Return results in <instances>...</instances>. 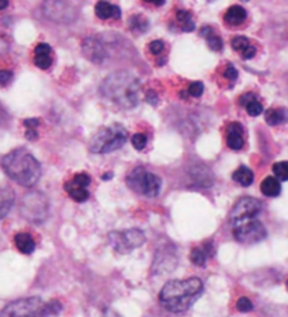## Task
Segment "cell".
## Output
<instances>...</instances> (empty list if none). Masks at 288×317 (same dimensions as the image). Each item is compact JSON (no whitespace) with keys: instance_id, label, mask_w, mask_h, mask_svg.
<instances>
[{"instance_id":"6da1fadb","label":"cell","mask_w":288,"mask_h":317,"mask_svg":"<svg viewBox=\"0 0 288 317\" xmlns=\"http://www.w3.org/2000/svg\"><path fill=\"white\" fill-rule=\"evenodd\" d=\"M142 85L141 80L127 70H117L108 74L100 86V91L108 101L120 108L131 110L139 103Z\"/></svg>"},{"instance_id":"7a4b0ae2","label":"cell","mask_w":288,"mask_h":317,"mask_svg":"<svg viewBox=\"0 0 288 317\" xmlns=\"http://www.w3.org/2000/svg\"><path fill=\"white\" fill-rule=\"evenodd\" d=\"M203 281L200 278L169 281L159 293V302L172 313H181L189 310L192 305L201 296Z\"/></svg>"},{"instance_id":"3957f363","label":"cell","mask_w":288,"mask_h":317,"mask_svg":"<svg viewBox=\"0 0 288 317\" xmlns=\"http://www.w3.org/2000/svg\"><path fill=\"white\" fill-rule=\"evenodd\" d=\"M1 167L13 181L23 187H34L41 177V164L24 147L14 149L1 158Z\"/></svg>"},{"instance_id":"277c9868","label":"cell","mask_w":288,"mask_h":317,"mask_svg":"<svg viewBox=\"0 0 288 317\" xmlns=\"http://www.w3.org/2000/svg\"><path fill=\"white\" fill-rule=\"evenodd\" d=\"M128 139V132L121 123H113L103 126L97 131L90 139V152L106 155L110 152H114L125 145Z\"/></svg>"},{"instance_id":"5b68a950","label":"cell","mask_w":288,"mask_h":317,"mask_svg":"<svg viewBox=\"0 0 288 317\" xmlns=\"http://www.w3.org/2000/svg\"><path fill=\"white\" fill-rule=\"evenodd\" d=\"M0 317H48V315L44 300L38 296H31L7 303Z\"/></svg>"},{"instance_id":"8992f818","label":"cell","mask_w":288,"mask_h":317,"mask_svg":"<svg viewBox=\"0 0 288 317\" xmlns=\"http://www.w3.org/2000/svg\"><path fill=\"white\" fill-rule=\"evenodd\" d=\"M127 184L132 191L141 194V195L154 198L160 193L162 180L156 174L148 173L144 167H136L128 174Z\"/></svg>"},{"instance_id":"52a82bcc","label":"cell","mask_w":288,"mask_h":317,"mask_svg":"<svg viewBox=\"0 0 288 317\" xmlns=\"http://www.w3.org/2000/svg\"><path fill=\"white\" fill-rule=\"evenodd\" d=\"M21 213L25 219L33 223H42L48 218L49 202L48 198L42 193L30 191L21 201Z\"/></svg>"},{"instance_id":"ba28073f","label":"cell","mask_w":288,"mask_h":317,"mask_svg":"<svg viewBox=\"0 0 288 317\" xmlns=\"http://www.w3.org/2000/svg\"><path fill=\"white\" fill-rule=\"evenodd\" d=\"M110 246L120 254H128L146 242L141 229H128L121 232H110L107 236Z\"/></svg>"},{"instance_id":"9c48e42d","label":"cell","mask_w":288,"mask_h":317,"mask_svg":"<svg viewBox=\"0 0 288 317\" xmlns=\"http://www.w3.org/2000/svg\"><path fill=\"white\" fill-rule=\"evenodd\" d=\"M262 211V202L252 196H243L235 204V207L230 211V222L235 226H239L242 223H246L249 220L256 219V216Z\"/></svg>"},{"instance_id":"30bf717a","label":"cell","mask_w":288,"mask_h":317,"mask_svg":"<svg viewBox=\"0 0 288 317\" xmlns=\"http://www.w3.org/2000/svg\"><path fill=\"white\" fill-rule=\"evenodd\" d=\"M233 234H235V239L242 244L260 243L267 237V232H266L263 223L256 219L242 223L239 226H235Z\"/></svg>"},{"instance_id":"8fae6325","label":"cell","mask_w":288,"mask_h":317,"mask_svg":"<svg viewBox=\"0 0 288 317\" xmlns=\"http://www.w3.org/2000/svg\"><path fill=\"white\" fill-rule=\"evenodd\" d=\"M177 253L173 246H165L156 251V256L152 264L154 274H170L177 267Z\"/></svg>"},{"instance_id":"7c38bea8","label":"cell","mask_w":288,"mask_h":317,"mask_svg":"<svg viewBox=\"0 0 288 317\" xmlns=\"http://www.w3.org/2000/svg\"><path fill=\"white\" fill-rule=\"evenodd\" d=\"M92 183V178L89 174L86 173H79L73 177L72 180L66 181L63 188L65 191L68 193V195L72 198L73 201L76 202H84L89 199V191H87V187Z\"/></svg>"},{"instance_id":"4fadbf2b","label":"cell","mask_w":288,"mask_h":317,"mask_svg":"<svg viewBox=\"0 0 288 317\" xmlns=\"http://www.w3.org/2000/svg\"><path fill=\"white\" fill-rule=\"evenodd\" d=\"M82 49H83L84 56L93 63H101L107 56V52H106L103 42L93 35L84 38L83 42H82Z\"/></svg>"},{"instance_id":"5bb4252c","label":"cell","mask_w":288,"mask_h":317,"mask_svg":"<svg viewBox=\"0 0 288 317\" xmlns=\"http://www.w3.org/2000/svg\"><path fill=\"white\" fill-rule=\"evenodd\" d=\"M243 126L239 122H230L227 131V145L232 150H240L243 147L245 139H243Z\"/></svg>"},{"instance_id":"9a60e30c","label":"cell","mask_w":288,"mask_h":317,"mask_svg":"<svg viewBox=\"0 0 288 317\" xmlns=\"http://www.w3.org/2000/svg\"><path fill=\"white\" fill-rule=\"evenodd\" d=\"M95 12L96 16L101 20H108V18H120L121 17V10L118 6L115 4H111L108 1H98L95 7Z\"/></svg>"},{"instance_id":"2e32d148","label":"cell","mask_w":288,"mask_h":317,"mask_svg":"<svg viewBox=\"0 0 288 317\" xmlns=\"http://www.w3.org/2000/svg\"><path fill=\"white\" fill-rule=\"evenodd\" d=\"M14 244L17 250L23 254H33L36 250V242L31 234L28 233H19L14 236Z\"/></svg>"},{"instance_id":"e0dca14e","label":"cell","mask_w":288,"mask_h":317,"mask_svg":"<svg viewBox=\"0 0 288 317\" xmlns=\"http://www.w3.org/2000/svg\"><path fill=\"white\" fill-rule=\"evenodd\" d=\"M248 17V12L242 7V6H230L227 13H225V23L232 27L240 25L242 23H245Z\"/></svg>"},{"instance_id":"ac0fdd59","label":"cell","mask_w":288,"mask_h":317,"mask_svg":"<svg viewBox=\"0 0 288 317\" xmlns=\"http://www.w3.org/2000/svg\"><path fill=\"white\" fill-rule=\"evenodd\" d=\"M13 204H14V193L12 188L9 187L0 188V219L7 216V213L13 208Z\"/></svg>"},{"instance_id":"d6986e66","label":"cell","mask_w":288,"mask_h":317,"mask_svg":"<svg viewBox=\"0 0 288 317\" xmlns=\"http://www.w3.org/2000/svg\"><path fill=\"white\" fill-rule=\"evenodd\" d=\"M232 178H233V181H236L242 187H249V185H252L253 180H254V174L249 167L240 166L239 169L233 171Z\"/></svg>"},{"instance_id":"ffe728a7","label":"cell","mask_w":288,"mask_h":317,"mask_svg":"<svg viewBox=\"0 0 288 317\" xmlns=\"http://www.w3.org/2000/svg\"><path fill=\"white\" fill-rule=\"evenodd\" d=\"M260 191L266 196H278L281 193V184L276 177H266L260 184Z\"/></svg>"},{"instance_id":"44dd1931","label":"cell","mask_w":288,"mask_h":317,"mask_svg":"<svg viewBox=\"0 0 288 317\" xmlns=\"http://www.w3.org/2000/svg\"><path fill=\"white\" fill-rule=\"evenodd\" d=\"M266 122L269 125H280L286 121V110L284 108H270L266 111Z\"/></svg>"},{"instance_id":"7402d4cb","label":"cell","mask_w":288,"mask_h":317,"mask_svg":"<svg viewBox=\"0 0 288 317\" xmlns=\"http://www.w3.org/2000/svg\"><path fill=\"white\" fill-rule=\"evenodd\" d=\"M192 178H194V183H197L198 185H204V187H208L212 184V176H211V170H208L207 167L204 169V171L200 170V166L195 167L194 170L192 171Z\"/></svg>"},{"instance_id":"603a6c76","label":"cell","mask_w":288,"mask_h":317,"mask_svg":"<svg viewBox=\"0 0 288 317\" xmlns=\"http://www.w3.org/2000/svg\"><path fill=\"white\" fill-rule=\"evenodd\" d=\"M190 260L194 265L197 267H204L205 263H207V254L203 248L200 247H194L192 250V254H190Z\"/></svg>"},{"instance_id":"cb8c5ba5","label":"cell","mask_w":288,"mask_h":317,"mask_svg":"<svg viewBox=\"0 0 288 317\" xmlns=\"http://www.w3.org/2000/svg\"><path fill=\"white\" fill-rule=\"evenodd\" d=\"M273 173L278 181H287L288 180V163L287 161H278L273 166Z\"/></svg>"},{"instance_id":"d4e9b609","label":"cell","mask_w":288,"mask_h":317,"mask_svg":"<svg viewBox=\"0 0 288 317\" xmlns=\"http://www.w3.org/2000/svg\"><path fill=\"white\" fill-rule=\"evenodd\" d=\"M148 20L145 18L144 16H134L131 20H130V28L132 30H138V31H146L148 30Z\"/></svg>"},{"instance_id":"484cf974","label":"cell","mask_w":288,"mask_h":317,"mask_svg":"<svg viewBox=\"0 0 288 317\" xmlns=\"http://www.w3.org/2000/svg\"><path fill=\"white\" fill-rule=\"evenodd\" d=\"M245 108H246L248 114H249L250 117H257V115H260V114L263 112V106H262L256 98L248 101V103L245 104Z\"/></svg>"},{"instance_id":"4316f807","label":"cell","mask_w":288,"mask_h":317,"mask_svg":"<svg viewBox=\"0 0 288 317\" xmlns=\"http://www.w3.org/2000/svg\"><path fill=\"white\" fill-rule=\"evenodd\" d=\"M230 47L235 49V51H239L242 52L243 49H246L249 47V39L243 35H236L230 39Z\"/></svg>"},{"instance_id":"83f0119b","label":"cell","mask_w":288,"mask_h":317,"mask_svg":"<svg viewBox=\"0 0 288 317\" xmlns=\"http://www.w3.org/2000/svg\"><path fill=\"white\" fill-rule=\"evenodd\" d=\"M131 142L132 146L135 147L136 150H142V149H145V146H146V143H148V136L145 134L132 135Z\"/></svg>"},{"instance_id":"f1b7e54d","label":"cell","mask_w":288,"mask_h":317,"mask_svg":"<svg viewBox=\"0 0 288 317\" xmlns=\"http://www.w3.org/2000/svg\"><path fill=\"white\" fill-rule=\"evenodd\" d=\"M34 63H36L37 68L42 69V70H47L51 68L52 65V58L51 55H42V56H34Z\"/></svg>"},{"instance_id":"f546056e","label":"cell","mask_w":288,"mask_h":317,"mask_svg":"<svg viewBox=\"0 0 288 317\" xmlns=\"http://www.w3.org/2000/svg\"><path fill=\"white\" fill-rule=\"evenodd\" d=\"M236 309L242 313H248V312L253 310V303L248 298H239L238 302H236Z\"/></svg>"},{"instance_id":"4dcf8cb0","label":"cell","mask_w":288,"mask_h":317,"mask_svg":"<svg viewBox=\"0 0 288 317\" xmlns=\"http://www.w3.org/2000/svg\"><path fill=\"white\" fill-rule=\"evenodd\" d=\"M204 93V85L201 82H192L189 87V94L192 97H201Z\"/></svg>"},{"instance_id":"1f68e13d","label":"cell","mask_w":288,"mask_h":317,"mask_svg":"<svg viewBox=\"0 0 288 317\" xmlns=\"http://www.w3.org/2000/svg\"><path fill=\"white\" fill-rule=\"evenodd\" d=\"M207 44H208V47L212 49V51H221V49L224 48V42H222V39L218 37V35H210V37L207 38Z\"/></svg>"},{"instance_id":"d6a6232c","label":"cell","mask_w":288,"mask_h":317,"mask_svg":"<svg viewBox=\"0 0 288 317\" xmlns=\"http://www.w3.org/2000/svg\"><path fill=\"white\" fill-rule=\"evenodd\" d=\"M45 310H47V315H59L60 310H62V305L58 300H51L48 303H45Z\"/></svg>"},{"instance_id":"836d02e7","label":"cell","mask_w":288,"mask_h":317,"mask_svg":"<svg viewBox=\"0 0 288 317\" xmlns=\"http://www.w3.org/2000/svg\"><path fill=\"white\" fill-rule=\"evenodd\" d=\"M149 51H151V53H154V55H160L163 51H165V44H163V41H152L151 44H149Z\"/></svg>"},{"instance_id":"e575fe53","label":"cell","mask_w":288,"mask_h":317,"mask_svg":"<svg viewBox=\"0 0 288 317\" xmlns=\"http://www.w3.org/2000/svg\"><path fill=\"white\" fill-rule=\"evenodd\" d=\"M51 52H52V48H51V45L48 44H45V42H42V44H38L34 49V53H36V56H42V55H51Z\"/></svg>"},{"instance_id":"d590c367","label":"cell","mask_w":288,"mask_h":317,"mask_svg":"<svg viewBox=\"0 0 288 317\" xmlns=\"http://www.w3.org/2000/svg\"><path fill=\"white\" fill-rule=\"evenodd\" d=\"M13 79V72L7 69H1L0 70V86H7Z\"/></svg>"},{"instance_id":"8d00e7d4","label":"cell","mask_w":288,"mask_h":317,"mask_svg":"<svg viewBox=\"0 0 288 317\" xmlns=\"http://www.w3.org/2000/svg\"><path fill=\"white\" fill-rule=\"evenodd\" d=\"M224 76L228 79L229 82H235L238 79V70L232 66V65H228L224 70Z\"/></svg>"},{"instance_id":"74e56055","label":"cell","mask_w":288,"mask_h":317,"mask_svg":"<svg viewBox=\"0 0 288 317\" xmlns=\"http://www.w3.org/2000/svg\"><path fill=\"white\" fill-rule=\"evenodd\" d=\"M254 55H256V48L252 47V45H249L248 48L242 51V56H243V59H252Z\"/></svg>"},{"instance_id":"f35d334b","label":"cell","mask_w":288,"mask_h":317,"mask_svg":"<svg viewBox=\"0 0 288 317\" xmlns=\"http://www.w3.org/2000/svg\"><path fill=\"white\" fill-rule=\"evenodd\" d=\"M38 125H39V120H37V118H27V120H24L25 129H36Z\"/></svg>"},{"instance_id":"ab89813d","label":"cell","mask_w":288,"mask_h":317,"mask_svg":"<svg viewBox=\"0 0 288 317\" xmlns=\"http://www.w3.org/2000/svg\"><path fill=\"white\" fill-rule=\"evenodd\" d=\"M25 138H27L28 141H37V138H38L37 129H27V131H25Z\"/></svg>"},{"instance_id":"60d3db41","label":"cell","mask_w":288,"mask_h":317,"mask_svg":"<svg viewBox=\"0 0 288 317\" xmlns=\"http://www.w3.org/2000/svg\"><path fill=\"white\" fill-rule=\"evenodd\" d=\"M146 100H148L152 106H156L157 96L155 94V91H148V94H146Z\"/></svg>"},{"instance_id":"b9f144b4","label":"cell","mask_w":288,"mask_h":317,"mask_svg":"<svg viewBox=\"0 0 288 317\" xmlns=\"http://www.w3.org/2000/svg\"><path fill=\"white\" fill-rule=\"evenodd\" d=\"M103 317H121L117 312H114L113 309H104Z\"/></svg>"},{"instance_id":"7bdbcfd3","label":"cell","mask_w":288,"mask_h":317,"mask_svg":"<svg viewBox=\"0 0 288 317\" xmlns=\"http://www.w3.org/2000/svg\"><path fill=\"white\" fill-rule=\"evenodd\" d=\"M6 120H7V112H6V110L0 106V123H3Z\"/></svg>"},{"instance_id":"ee69618b","label":"cell","mask_w":288,"mask_h":317,"mask_svg":"<svg viewBox=\"0 0 288 317\" xmlns=\"http://www.w3.org/2000/svg\"><path fill=\"white\" fill-rule=\"evenodd\" d=\"M9 7V0H0V10H4Z\"/></svg>"},{"instance_id":"f6af8a7d","label":"cell","mask_w":288,"mask_h":317,"mask_svg":"<svg viewBox=\"0 0 288 317\" xmlns=\"http://www.w3.org/2000/svg\"><path fill=\"white\" fill-rule=\"evenodd\" d=\"M111 177H113V173H108V174L103 176V180H107V178H111Z\"/></svg>"}]
</instances>
